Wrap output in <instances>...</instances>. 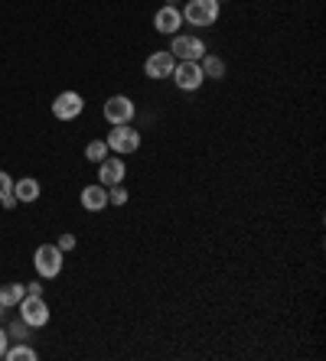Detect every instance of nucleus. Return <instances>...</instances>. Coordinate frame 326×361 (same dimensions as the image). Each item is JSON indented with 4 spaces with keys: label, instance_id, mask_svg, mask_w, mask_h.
I'll list each match as a JSON object with an SVG mask.
<instances>
[{
    "label": "nucleus",
    "instance_id": "nucleus-17",
    "mask_svg": "<svg viewBox=\"0 0 326 361\" xmlns=\"http://www.w3.org/2000/svg\"><path fill=\"white\" fill-rule=\"evenodd\" d=\"M108 153H111V150H108V143H105V140H92V143L85 147V159H88V163H101Z\"/></svg>",
    "mask_w": 326,
    "mask_h": 361
},
{
    "label": "nucleus",
    "instance_id": "nucleus-9",
    "mask_svg": "<svg viewBox=\"0 0 326 361\" xmlns=\"http://www.w3.org/2000/svg\"><path fill=\"white\" fill-rule=\"evenodd\" d=\"M82 111H85V98L78 95V91H62V95H55L53 114L59 117V121H76Z\"/></svg>",
    "mask_w": 326,
    "mask_h": 361
},
{
    "label": "nucleus",
    "instance_id": "nucleus-3",
    "mask_svg": "<svg viewBox=\"0 0 326 361\" xmlns=\"http://www.w3.org/2000/svg\"><path fill=\"white\" fill-rule=\"evenodd\" d=\"M170 53L176 62H199L206 55V43H203V36H193V33H173Z\"/></svg>",
    "mask_w": 326,
    "mask_h": 361
},
{
    "label": "nucleus",
    "instance_id": "nucleus-24",
    "mask_svg": "<svg viewBox=\"0 0 326 361\" xmlns=\"http://www.w3.org/2000/svg\"><path fill=\"white\" fill-rule=\"evenodd\" d=\"M7 342H10L7 339V329H0V358H3V351H7Z\"/></svg>",
    "mask_w": 326,
    "mask_h": 361
},
{
    "label": "nucleus",
    "instance_id": "nucleus-7",
    "mask_svg": "<svg viewBox=\"0 0 326 361\" xmlns=\"http://www.w3.org/2000/svg\"><path fill=\"white\" fill-rule=\"evenodd\" d=\"M170 78L176 82L180 91H196V88H203V82H206V75H203L199 62H176Z\"/></svg>",
    "mask_w": 326,
    "mask_h": 361
},
{
    "label": "nucleus",
    "instance_id": "nucleus-13",
    "mask_svg": "<svg viewBox=\"0 0 326 361\" xmlns=\"http://www.w3.org/2000/svg\"><path fill=\"white\" fill-rule=\"evenodd\" d=\"M40 179H33V176H23L20 182H13V195H17V202H36L40 199Z\"/></svg>",
    "mask_w": 326,
    "mask_h": 361
},
{
    "label": "nucleus",
    "instance_id": "nucleus-4",
    "mask_svg": "<svg viewBox=\"0 0 326 361\" xmlns=\"http://www.w3.org/2000/svg\"><path fill=\"white\" fill-rule=\"evenodd\" d=\"M33 267L43 280H53V276L62 274V251L55 245H40L36 254H33Z\"/></svg>",
    "mask_w": 326,
    "mask_h": 361
},
{
    "label": "nucleus",
    "instance_id": "nucleus-12",
    "mask_svg": "<svg viewBox=\"0 0 326 361\" xmlns=\"http://www.w3.org/2000/svg\"><path fill=\"white\" fill-rule=\"evenodd\" d=\"M82 209L85 212H101V209H108V189L101 186V182H92L82 189Z\"/></svg>",
    "mask_w": 326,
    "mask_h": 361
},
{
    "label": "nucleus",
    "instance_id": "nucleus-6",
    "mask_svg": "<svg viewBox=\"0 0 326 361\" xmlns=\"http://www.w3.org/2000/svg\"><path fill=\"white\" fill-rule=\"evenodd\" d=\"M134 114H137V107H134V101H130L128 95H111L108 101H105V121H108L111 127H118V124H130Z\"/></svg>",
    "mask_w": 326,
    "mask_h": 361
},
{
    "label": "nucleus",
    "instance_id": "nucleus-25",
    "mask_svg": "<svg viewBox=\"0 0 326 361\" xmlns=\"http://www.w3.org/2000/svg\"><path fill=\"white\" fill-rule=\"evenodd\" d=\"M3 316H7V306H3V303H0V319H3Z\"/></svg>",
    "mask_w": 326,
    "mask_h": 361
},
{
    "label": "nucleus",
    "instance_id": "nucleus-16",
    "mask_svg": "<svg viewBox=\"0 0 326 361\" xmlns=\"http://www.w3.org/2000/svg\"><path fill=\"white\" fill-rule=\"evenodd\" d=\"M3 358H7V361H36L40 355H36V349H30L26 342H17L13 349L3 351Z\"/></svg>",
    "mask_w": 326,
    "mask_h": 361
},
{
    "label": "nucleus",
    "instance_id": "nucleus-5",
    "mask_svg": "<svg viewBox=\"0 0 326 361\" xmlns=\"http://www.w3.org/2000/svg\"><path fill=\"white\" fill-rule=\"evenodd\" d=\"M17 309H20V319L30 329H43L46 322H49V306H46L43 297H30V293H26Z\"/></svg>",
    "mask_w": 326,
    "mask_h": 361
},
{
    "label": "nucleus",
    "instance_id": "nucleus-20",
    "mask_svg": "<svg viewBox=\"0 0 326 361\" xmlns=\"http://www.w3.org/2000/svg\"><path fill=\"white\" fill-rule=\"evenodd\" d=\"M13 182H17V179H13L10 173H3V170H0V199H7V195L13 192Z\"/></svg>",
    "mask_w": 326,
    "mask_h": 361
},
{
    "label": "nucleus",
    "instance_id": "nucleus-23",
    "mask_svg": "<svg viewBox=\"0 0 326 361\" xmlns=\"http://www.w3.org/2000/svg\"><path fill=\"white\" fill-rule=\"evenodd\" d=\"M0 205H3V209H17V205H20V202H17V195H13V192H10L7 199H0Z\"/></svg>",
    "mask_w": 326,
    "mask_h": 361
},
{
    "label": "nucleus",
    "instance_id": "nucleus-1",
    "mask_svg": "<svg viewBox=\"0 0 326 361\" xmlns=\"http://www.w3.org/2000/svg\"><path fill=\"white\" fill-rule=\"evenodd\" d=\"M180 13H183V23H189V26H212L222 13V3L218 0H186V7Z\"/></svg>",
    "mask_w": 326,
    "mask_h": 361
},
{
    "label": "nucleus",
    "instance_id": "nucleus-26",
    "mask_svg": "<svg viewBox=\"0 0 326 361\" xmlns=\"http://www.w3.org/2000/svg\"><path fill=\"white\" fill-rule=\"evenodd\" d=\"M166 3H173V7H176V0H166Z\"/></svg>",
    "mask_w": 326,
    "mask_h": 361
},
{
    "label": "nucleus",
    "instance_id": "nucleus-22",
    "mask_svg": "<svg viewBox=\"0 0 326 361\" xmlns=\"http://www.w3.org/2000/svg\"><path fill=\"white\" fill-rule=\"evenodd\" d=\"M23 287H26V293H30V297H43V283H40V280H33V283H23Z\"/></svg>",
    "mask_w": 326,
    "mask_h": 361
},
{
    "label": "nucleus",
    "instance_id": "nucleus-11",
    "mask_svg": "<svg viewBox=\"0 0 326 361\" xmlns=\"http://www.w3.org/2000/svg\"><path fill=\"white\" fill-rule=\"evenodd\" d=\"M153 26H157V33H163V36H173V33H180V26H183V13H180V7H173V3H163L160 10L153 13Z\"/></svg>",
    "mask_w": 326,
    "mask_h": 361
},
{
    "label": "nucleus",
    "instance_id": "nucleus-14",
    "mask_svg": "<svg viewBox=\"0 0 326 361\" xmlns=\"http://www.w3.org/2000/svg\"><path fill=\"white\" fill-rule=\"evenodd\" d=\"M199 69H203V75L206 78H225V59L216 53H206L203 59H199Z\"/></svg>",
    "mask_w": 326,
    "mask_h": 361
},
{
    "label": "nucleus",
    "instance_id": "nucleus-19",
    "mask_svg": "<svg viewBox=\"0 0 326 361\" xmlns=\"http://www.w3.org/2000/svg\"><path fill=\"white\" fill-rule=\"evenodd\" d=\"M128 189H124V182H121V186H111L108 189V205H128Z\"/></svg>",
    "mask_w": 326,
    "mask_h": 361
},
{
    "label": "nucleus",
    "instance_id": "nucleus-10",
    "mask_svg": "<svg viewBox=\"0 0 326 361\" xmlns=\"http://www.w3.org/2000/svg\"><path fill=\"white\" fill-rule=\"evenodd\" d=\"M173 53L170 49H157V53L147 55V62H144V72H147V78H170V72H173Z\"/></svg>",
    "mask_w": 326,
    "mask_h": 361
},
{
    "label": "nucleus",
    "instance_id": "nucleus-18",
    "mask_svg": "<svg viewBox=\"0 0 326 361\" xmlns=\"http://www.w3.org/2000/svg\"><path fill=\"white\" fill-rule=\"evenodd\" d=\"M7 339H17V342L30 339V326H26L23 319H17V322H10V329H7Z\"/></svg>",
    "mask_w": 326,
    "mask_h": 361
},
{
    "label": "nucleus",
    "instance_id": "nucleus-21",
    "mask_svg": "<svg viewBox=\"0 0 326 361\" xmlns=\"http://www.w3.org/2000/svg\"><path fill=\"white\" fill-rule=\"evenodd\" d=\"M55 247H59L62 254H65V251H72V247H76V234H62V238H59V245H55Z\"/></svg>",
    "mask_w": 326,
    "mask_h": 361
},
{
    "label": "nucleus",
    "instance_id": "nucleus-15",
    "mask_svg": "<svg viewBox=\"0 0 326 361\" xmlns=\"http://www.w3.org/2000/svg\"><path fill=\"white\" fill-rule=\"evenodd\" d=\"M23 297H26V287H23V283H3V287H0V303L7 309H17Z\"/></svg>",
    "mask_w": 326,
    "mask_h": 361
},
{
    "label": "nucleus",
    "instance_id": "nucleus-27",
    "mask_svg": "<svg viewBox=\"0 0 326 361\" xmlns=\"http://www.w3.org/2000/svg\"><path fill=\"white\" fill-rule=\"evenodd\" d=\"M218 3H222V0H218Z\"/></svg>",
    "mask_w": 326,
    "mask_h": 361
},
{
    "label": "nucleus",
    "instance_id": "nucleus-2",
    "mask_svg": "<svg viewBox=\"0 0 326 361\" xmlns=\"http://www.w3.org/2000/svg\"><path fill=\"white\" fill-rule=\"evenodd\" d=\"M111 153H118V157H130V153H137L141 150V130H134L130 124H118V127L108 130V137H105Z\"/></svg>",
    "mask_w": 326,
    "mask_h": 361
},
{
    "label": "nucleus",
    "instance_id": "nucleus-8",
    "mask_svg": "<svg viewBox=\"0 0 326 361\" xmlns=\"http://www.w3.org/2000/svg\"><path fill=\"white\" fill-rule=\"evenodd\" d=\"M124 176H128V163H124V157H105L101 163H98V182H101L105 189L121 186Z\"/></svg>",
    "mask_w": 326,
    "mask_h": 361
}]
</instances>
